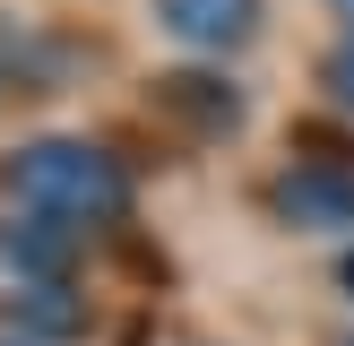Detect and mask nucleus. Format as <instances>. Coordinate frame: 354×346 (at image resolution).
Instances as JSON below:
<instances>
[{"mask_svg": "<svg viewBox=\"0 0 354 346\" xmlns=\"http://www.w3.org/2000/svg\"><path fill=\"white\" fill-rule=\"evenodd\" d=\"M156 104L182 113V121H199V130H234L242 121V95L216 86V78H156Z\"/></svg>", "mask_w": 354, "mask_h": 346, "instance_id": "20e7f679", "label": "nucleus"}, {"mask_svg": "<svg viewBox=\"0 0 354 346\" xmlns=\"http://www.w3.org/2000/svg\"><path fill=\"white\" fill-rule=\"evenodd\" d=\"M156 17H165V35L199 52H234L259 35V0H156Z\"/></svg>", "mask_w": 354, "mask_h": 346, "instance_id": "7ed1b4c3", "label": "nucleus"}, {"mask_svg": "<svg viewBox=\"0 0 354 346\" xmlns=\"http://www.w3.org/2000/svg\"><path fill=\"white\" fill-rule=\"evenodd\" d=\"M9 190L52 225H104L130 208V173L121 156L86 147V138H35V147L9 156Z\"/></svg>", "mask_w": 354, "mask_h": 346, "instance_id": "f257e3e1", "label": "nucleus"}, {"mask_svg": "<svg viewBox=\"0 0 354 346\" xmlns=\"http://www.w3.org/2000/svg\"><path fill=\"white\" fill-rule=\"evenodd\" d=\"M277 217L286 225H303V234H346L354 225V173L346 165H294V173H277Z\"/></svg>", "mask_w": 354, "mask_h": 346, "instance_id": "f03ea898", "label": "nucleus"}, {"mask_svg": "<svg viewBox=\"0 0 354 346\" xmlns=\"http://www.w3.org/2000/svg\"><path fill=\"white\" fill-rule=\"evenodd\" d=\"M337 9H346V17H354V0H337Z\"/></svg>", "mask_w": 354, "mask_h": 346, "instance_id": "6e6552de", "label": "nucleus"}, {"mask_svg": "<svg viewBox=\"0 0 354 346\" xmlns=\"http://www.w3.org/2000/svg\"><path fill=\"white\" fill-rule=\"evenodd\" d=\"M328 86H337V104H354V35L328 52Z\"/></svg>", "mask_w": 354, "mask_h": 346, "instance_id": "423d86ee", "label": "nucleus"}, {"mask_svg": "<svg viewBox=\"0 0 354 346\" xmlns=\"http://www.w3.org/2000/svg\"><path fill=\"white\" fill-rule=\"evenodd\" d=\"M337 277H346V294H354V251H346V268H337Z\"/></svg>", "mask_w": 354, "mask_h": 346, "instance_id": "0eeeda50", "label": "nucleus"}, {"mask_svg": "<svg viewBox=\"0 0 354 346\" xmlns=\"http://www.w3.org/2000/svg\"><path fill=\"white\" fill-rule=\"evenodd\" d=\"M17 311H26L35 329H78V303H61V286H26V294H17Z\"/></svg>", "mask_w": 354, "mask_h": 346, "instance_id": "39448f33", "label": "nucleus"}]
</instances>
